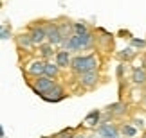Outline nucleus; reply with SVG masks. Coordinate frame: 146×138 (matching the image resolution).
<instances>
[{
    "instance_id": "aec40b11",
    "label": "nucleus",
    "mask_w": 146,
    "mask_h": 138,
    "mask_svg": "<svg viewBox=\"0 0 146 138\" xmlns=\"http://www.w3.org/2000/svg\"><path fill=\"white\" fill-rule=\"evenodd\" d=\"M7 36H9L7 34V29H5V25H4L2 27V40H7Z\"/></svg>"
},
{
    "instance_id": "0eeeda50",
    "label": "nucleus",
    "mask_w": 146,
    "mask_h": 138,
    "mask_svg": "<svg viewBox=\"0 0 146 138\" xmlns=\"http://www.w3.org/2000/svg\"><path fill=\"white\" fill-rule=\"evenodd\" d=\"M31 38H33L35 45H43V41L47 40V29H43V27H33Z\"/></svg>"
},
{
    "instance_id": "4be33fe9",
    "label": "nucleus",
    "mask_w": 146,
    "mask_h": 138,
    "mask_svg": "<svg viewBox=\"0 0 146 138\" xmlns=\"http://www.w3.org/2000/svg\"><path fill=\"white\" fill-rule=\"evenodd\" d=\"M67 138H74V136H72V135H67Z\"/></svg>"
},
{
    "instance_id": "f257e3e1",
    "label": "nucleus",
    "mask_w": 146,
    "mask_h": 138,
    "mask_svg": "<svg viewBox=\"0 0 146 138\" xmlns=\"http://www.w3.org/2000/svg\"><path fill=\"white\" fill-rule=\"evenodd\" d=\"M94 43V36L92 32H87V34H72L70 38H67V40L61 41V47H63V50H87V48H90Z\"/></svg>"
},
{
    "instance_id": "9d476101",
    "label": "nucleus",
    "mask_w": 146,
    "mask_h": 138,
    "mask_svg": "<svg viewBox=\"0 0 146 138\" xmlns=\"http://www.w3.org/2000/svg\"><path fill=\"white\" fill-rule=\"evenodd\" d=\"M70 63H72V59H70L69 50H60V52H56V65H58L60 68H67Z\"/></svg>"
},
{
    "instance_id": "39448f33",
    "label": "nucleus",
    "mask_w": 146,
    "mask_h": 138,
    "mask_svg": "<svg viewBox=\"0 0 146 138\" xmlns=\"http://www.w3.org/2000/svg\"><path fill=\"white\" fill-rule=\"evenodd\" d=\"M98 135H99L101 138H119V131H117V128H115L114 124L105 122V124L99 126Z\"/></svg>"
},
{
    "instance_id": "ddd939ff",
    "label": "nucleus",
    "mask_w": 146,
    "mask_h": 138,
    "mask_svg": "<svg viewBox=\"0 0 146 138\" xmlns=\"http://www.w3.org/2000/svg\"><path fill=\"white\" fill-rule=\"evenodd\" d=\"M133 82H135V84H144L146 82V72L143 68L133 70Z\"/></svg>"
},
{
    "instance_id": "5701e85b",
    "label": "nucleus",
    "mask_w": 146,
    "mask_h": 138,
    "mask_svg": "<svg viewBox=\"0 0 146 138\" xmlns=\"http://www.w3.org/2000/svg\"><path fill=\"white\" fill-rule=\"evenodd\" d=\"M74 138H85V136H74Z\"/></svg>"
},
{
    "instance_id": "4468645a",
    "label": "nucleus",
    "mask_w": 146,
    "mask_h": 138,
    "mask_svg": "<svg viewBox=\"0 0 146 138\" xmlns=\"http://www.w3.org/2000/svg\"><path fill=\"white\" fill-rule=\"evenodd\" d=\"M58 70H60V67L56 63H45V75L47 77H56Z\"/></svg>"
},
{
    "instance_id": "9b49d317",
    "label": "nucleus",
    "mask_w": 146,
    "mask_h": 138,
    "mask_svg": "<svg viewBox=\"0 0 146 138\" xmlns=\"http://www.w3.org/2000/svg\"><path fill=\"white\" fill-rule=\"evenodd\" d=\"M99 117H101V113L98 111V109H94V111H90L85 117V126H88V128H92V126H96L99 122Z\"/></svg>"
},
{
    "instance_id": "6e6552de",
    "label": "nucleus",
    "mask_w": 146,
    "mask_h": 138,
    "mask_svg": "<svg viewBox=\"0 0 146 138\" xmlns=\"http://www.w3.org/2000/svg\"><path fill=\"white\" fill-rule=\"evenodd\" d=\"M80 82L85 88H94L98 84V72H87V74H81L80 75Z\"/></svg>"
},
{
    "instance_id": "20e7f679",
    "label": "nucleus",
    "mask_w": 146,
    "mask_h": 138,
    "mask_svg": "<svg viewBox=\"0 0 146 138\" xmlns=\"http://www.w3.org/2000/svg\"><path fill=\"white\" fill-rule=\"evenodd\" d=\"M61 41H63V36L60 32V27L56 24H50L47 27V43H50V45H61Z\"/></svg>"
},
{
    "instance_id": "dca6fc26",
    "label": "nucleus",
    "mask_w": 146,
    "mask_h": 138,
    "mask_svg": "<svg viewBox=\"0 0 146 138\" xmlns=\"http://www.w3.org/2000/svg\"><path fill=\"white\" fill-rule=\"evenodd\" d=\"M40 52H42L43 58H50V56L54 54L52 45H50V43H43V45H40Z\"/></svg>"
},
{
    "instance_id": "f3484780",
    "label": "nucleus",
    "mask_w": 146,
    "mask_h": 138,
    "mask_svg": "<svg viewBox=\"0 0 146 138\" xmlns=\"http://www.w3.org/2000/svg\"><path fill=\"white\" fill-rule=\"evenodd\" d=\"M123 135L128 136V138H133L137 135V129L132 128V126H128V124H125V126H123Z\"/></svg>"
},
{
    "instance_id": "1a4fd4ad",
    "label": "nucleus",
    "mask_w": 146,
    "mask_h": 138,
    "mask_svg": "<svg viewBox=\"0 0 146 138\" xmlns=\"http://www.w3.org/2000/svg\"><path fill=\"white\" fill-rule=\"evenodd\" d=\"M27 72H29L31 75H35V77L45 75V63L40 61V59H36V61H33L29 67H27Z\"/></svg>"
},
{
    "instance_id": "7ed1b4c3",
    "label": "nucleus",
    "mask_w": 146,
    "mask_h": 138,
    "mask_svg": "<svg viewBox=\"0 0 146 138\" xmlns=\"http://www.w3.org/2000/svg\"><path fill=\"white\" fill-rule=\"evenodd\" d=\"M56 86V82L52 81V77H47V75H40L35 79V84H33V90H35L38 95H47V93Z\"/></svg>"
},
{
    "instance_id": "f8f14e48",
    "label": "nucleus",
    "mask_w": 146,
    "mask_h": 138,
    "mask_svg": "<svg viewBox=\"0 0 146 138\" xmlns=\"http://www.w3.org/2000/svg\"><path fill=\"white\" fill-rule=\"evenodd\" d=\"M16 41H18V45L24 47V48H31L33 45H35V43H33L31 34H20L18 38H16Z\"/></svg>"
},
{
    "instance_id": "f03ea898",
    "label": "nucleus",
    "mask_w": 146,
    "mask_h": 138,
    "mask_svg": "<svg viewBox=\"0 0 146 138\" xmlns=\"http://www.w3.org/2000/svg\"><path fill=\"white\" fill-rule=\"evenodd\" d=\"M70 68L78 75L87 74V72H94L98 68V58L94 54H90V56H76L70 63Z\"/></svg>"
},
{
    "instance_id": "a211bd4d",
    "label": "nucleus",
    "mask_w": 146,
    "mask_h": 138,
    "mask_svg": "<svg viewBox=\"0 0 146 138\" xmlns=\"http://www.w3.org/2000/svg\"><path fill=\"white\" fill-rule=\"evenodd\" d=\"M121 56L125 58V59H130V58H133V56H135V52H133L132 48H126V50H123V54H121Z\"/></svg>"
},
{
    "instance_id": "2eb2a0df",
    "label": "nucleus",
    "mask_w": 146,
    "mask_h": 138,
    "mask_svg": "<svg viewBox=\"0 0 146 138\" xmlns=\"http://www.w3.org/2000/svg\"><path fill=\"white\" fill-rule=\"evenodd\" d=\"M87 32H90L88 31V27L87 24H83V22H78V24H74V34H87Z\"/></svg>"
},
{
    "instance_id": "6ab92c4d",
    "label": "nucleus",
    "mask_w": 146,
    "mask_h": 138,
    "mask_svg": "<svg viewBox=\"0 0 146 138\" xmlns=\"http://www.w3.org/2000/svg\"><path fill=\"white\" fill-rule=\"evenodd\" d=\"M132 45H133V47H144L146 41H144V40H132Z\"/></svg>"
},
{
    "instance_id": "423d86ee",
    "label": "nucleus",
    "mask_w": 146,
    "mask_h": 138,
    "mask_svg": "<svg viewBox=\"0 0 146 138\" xmlns=\"http://www.w3.org/2000/svg\"><path fill=\"white\" fill-rule=\"evenodd\" d=\"M63 97H65V92H63V88L58 86V84H56L52 90L47 93V95H42V99H43V101H47V102H60Z\"/></svg>"
},
{
    "instance_id": "412c9836",
    "label": "nucleus",
    "mask_w": 146,
    "mask_h": 138,
    "mask_svg": "<svg viewBox=\"0 0 146 138\" xmlns=\"http://www.w3.org/2000/svg\"><path fill=\"white\" fill-rule=\"evenodd\" d=\"M87 138H96V135H90V136H87Z\"/></svg>"
}]
</instances>
